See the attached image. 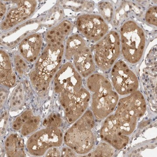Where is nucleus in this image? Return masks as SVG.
I'll list each match as a JSON object with an SVG mask.
<instances>
[{
    "instance_id": "obj_27",
    "label": "nucleus",
    "mask_w": 157,
    "mask_h": 157,
    "mask_svg": "<svg viewBox=\"0 0 157 157\" xmlns=\"http://www.w3.org/2000/svg\"><path fill=\"white\" fill-rule=\"evenodd\" d=\"M25 59L19 55L14 57V62L15 68L17 73L20 75L24 74L29 70L28 65L25 61Z\"/></svg>"
},
{
    "instance_id": "obj_6",
    "label": "nucleus",
    "mask_w": 157,
    "mask_h": 157,
    "mask_svg": "<svg viewBox=\"0 0 157 157\" xmlns=\"http://www.w3.org/2000/svg\"><path fill=\"white\" fill-rule=\"evenodd\" d=\"M111 78L116 90L121 95L132 94L138 88V78L123 61L117 62L113 66Z\"/></svg>"
},
{
    "instance_id": "obj_18",
    "label": "nucleus",
    "mask_w": 157,
    "mask_h": 157,
    "mask_svg": "<svg viewBox=\"0 0 157 157\" xmlns=\"http://www.w3.org/2000/svg\"><path fill=\"white\" fill-rule=\"evenodd\" d=\"M5 147L8 157L26 156L24 140L16 133H11L7 137L5 141Z\"/></svg>"
},
{
    "instance_id": "obj_31",
    "label": "nucleus",
    "mask_w": 157,
    "mask_h": 157,
    "mask_svg": "<svg viewBox=\"0 0 157 157\" xmlns=\"http://www.w3.org/2000/svg\"><path fill=\"white\" fill-rule=\"evenodd\" d=\"M8 92L6 90L2 89L1 90V109H2L7 101Z\"/></svg>"
},
{
    "instance_id": "obj_16",
    "label": "nucleus",
    "mask_w": 157,
    "mask_h": 157,
    "mask_svg": "<svg viewBox=\"0 0 157 157\" xmlns=\"http://www.w3.org/2000/svg\"><path fill=\"white\" fill-rule=\"evenodd\" d=\"M42 39L39 34H34L25 38L19 45L22 56L27 61L33 63L39 56L42 45Z\"/></svg>"
},
{
    "instance_id": "obj_8",
    "label": "nucleus",
    "mask_w": 157,
    "mask_h": 157,
    "mask_svg": "<svg viewBox=\"0 0 157 157\" xmlns=\"http://www.w3.org/2000/svg\"><path fill=\"white\" fill-rule=\"evenodd\" d=\"M64 50V44L60 45L48 44L36 63L35 68L40 73L52 79L60 67Z\"/></svg>"
},
{
    "instance_id": "obj_14",
    "label": "nucleus",
    "mask_w": 157,
    "mask_h": 157,
    "mask_svg": "<svg viewBox=\"0 0 157 157\" xmlns=\"http://www.w3.org/2000/svg\"><path fill=\"white\" fill-rule=\"evenodd\" d=\"M40 122V116L34 114L32 110H27L15 119L12 123V127L15 131L20 130L21 135L26 136L36 132Z\"/></svg>"
},
{
    "instance_id": "obj_7",
    "label": "nucleus",
    "mask_w": 157,
    "mask_h": 157,
    "mask_svg": "<svg viewBox=\"0 0 157 157\" xmlns=\"http://www.w3.org/2000/svg\"><path fill=\"white\" fill-rule=\"evenodd\" d=\"M82 83L81 75L70 62L63 65L54 77V88L58 94L77 90Z\"/></svg>"
},
{
    "instance_id": "obj_29",
    "label": "nucleus",
    "mask_w": 157,
    "mask_h": 157,
    "mask_svg": "<svg viewBox=\"0 0 157 157\" xmlns=\"http://www.w3.org/2000/svg\"><path fill=\"white\" fill-rule=\"evenodd\" d=\"M45 156L48 157H59L61 156L59 150L57 147H52L48 150L45 154Z\"/></svg>"
},
{
    "instance_id": "obj_23",
    "label": "nucleus",
    "mask_w": 157,
    "mask_h": 157,
    "mask_svg": "<svg viewBox=\"0 0 157 157\" xmlns=\"http://www.w3.org/2000/svg\"><path fill=\"white\" fill-rule=\"evenodd\" d=\"M114 147L111 144L106 142L99 144L96 148L88 155L91 157H112L114 154Z\"/></svg>"
},
{
    "instance_id": "obj_19",
    "label": "nucleus",
    "mask_w": 157,
    "mask_h": 157,
    "mask_svg": "<svg viewBox=\"0 0 157 157\" xmlns=\"http://www.w3.org/2000/svg\"><path fill=\"white\" fill-rule=\"evenodd\" d=\"M29 77L31 84L36 91L41 95H45L48 90L51 78L40 73L36 68L31 71Z\"/></svg>"
},
{
    "instance_id": "obj_32",
    "label": "nucleus",
    "mask_w": 157,
    "mask_h": 157,
    "mask_svg": "<svg viewBox=\"0 0 157 157\" xmlns=\"http://www.w3.org/2000/svg\"><path fill=\"white\" fill-rule=\"evenodd\" d=\"M6 5L3 4V3H1V18L2 19V17L5 15L6 12Z\"/></svg>"
},
{
    "instance_id": "obj_30",
    "label": "nucleus",
    "mask_w": 157,
    "mask_h": 157,
    "mask_svg": "<svg viewBox=\"0 0 157 157\" xmlns=\"http://www.w3.org/2000/svg\"><path fill=\"white\" fill-rule=\"evenodd\" d=\"M76 152L68 147H65L63 148L61 152V156L63 157H75Z\"/></svg>"
},
{
    "instance_id": "obj_22",
    "label": "nucleus",
    "mask_w": 157,
    "mask_h": 157,
    "mask_svg": "<svg viewBox=\"0 0 157 157\" xmlns=\"http://www.w3.org/2000/svg\"><path fill=\"white\" fill-rule=\"evenodd\" d=\"M25 101V95L23 86L18 84L12 92L10 99V108L11 110H18L22 108Z\"/></svg>"
},
{
    "instance_id": "obj_12",
    "label": "nucleus",
    "mask_w": 157,
    "mask_h": 157,
    "mask_svg": "<svg viewBox=\"0 0 157 157\" xmlns=\"http://www.w3.org/2000/svg\"><path fill=\"white\" fill-rule=\"evenodd\" d=\"M118 99L117 93L112 90L94 93L92 104L94 116L100 120L107 117L115 109Z\"/></svg>"
},
{
    "instance_id": "obj_17",
    "label": "nucleus",
    "mask_w": 157,
    "mask_h": 157,
    "mask_svg": "<svg viewBox=\"0 0 157 157\" xmlns=\"http://www.w3.org/2000/svg\"><path fill=\"white\" fill-rule=\"evenodd\" d=\"M73 25L70 21L64 20L57 26L48 31L45 35V39L48 44L60 45L63 44L65 38L72 30Z\"/></svg>"
},
{
    "instance_id": "obj_2",
    "label": "nucleus",
    "mask_w": 157,
    "mask_h": 157,
    "mask_svg": "<svg viewBox=\"0 0 157 157\" xmlns=\"http://www.w3.org/2000/svg\"><path fill=\"white\" fill-rule=\"evenodd\" d=\"M122 52L125 59L131 63L139 62L143 56L145 36L143 29L133 21H128L120 30Z\"/></svg>"
},
{
    "instance_id": "obj_4",
    "label": "nucleus",
    "mask_w": 157,
    "mask_h": 157,
    "mask_svg": "<svg viewBox=\"0 0 157 157\" xmlns=\"http://www.w3.org/2000/svg\"><path fill=\"white\" fill-rule=\"evenodd\" d=\"M63 141V133L59 128H45L31 135L27 142V148L32 155L41 156L49 148L60 146Z\"/></svg>"
},
{
    "instance_id": "obj_28",
    "label": "nucleus",
    "mask_w": 157,
    "mask_h": 157,
    "mask_svg": "<svg viewBox=\"0 0 157 157\" xmlns=\"http://www.w3.org/2000/svg\"><path fill=\"white\" fill-rule=\"evenodd\" d=\"M157 7L154 6L150 8L145 14V19L149 24L157 26Z\"/></svg>"
},
{
    "instance_id": "obj_10",
    "label": "nucleus",
    "mask_w": 157,
    "mask_h": 157,
    "mask_svg": "<svg viewBox=\"0 0 157 157\" xmlns=\"http://www.w3.org/2000/svg\"><path fill=\"white\" fill-rule=\"evenodd\" d=\"M146 109V101L143 94L135 91L120 100L115 115L137 118L144 115Z\"/></svg>"
},
{
    "instance_id": "obj_9",
    "label": "nucleus",
    "mask_w": 157,
    "mask_h": 157,
    "mask_svg": "<svg viewBox=\"0 0 157 157\" xmlns=\"http://www.w3.org/2000/svg\"><path fill=\"white\" fill-rule=\"evenodd\" d=\"M76 24L80 33L91 41L101 40L106 36L109 29L104 19L95 14L81 15L77 18Z\"/></svg>"
},
{
    "instance_id": "obj_13",
    "label": "nucleus",
    "mask_w": 157,
    "mask_h": 157,
    "mask_svg": "<svg viewBox=\"0 0 157 157\" xmlns=\"http://www.w3.org/2000/svg\"><path fill=\"white\" fill-rule=\"evenodd\" d=\"M101 137V139L118 150L123 148L129 141V137L120 131L114 115L110 116L103 123Z\"/></svg>"
},
{
    "instance_id": "obj_1",
    "label": "nucleus",
    "mask_w": 157,
    "mask_h": 157,
    "mask_svg": "<svg viewBox=\"0 0 157 157\" xmlns=\"http://www.w3.org/2000/svg\"><path fill=\"white\" fill-rule=\"evenodd\" d=\"M94 126L93 113L87 110L66 132L64 137L66 145L78 154L89 152L95 143L96 136L92 131Z\"/></svg>"
},
{
    "instance_id": "obj_15",
    "label": "nucleus",
    "mask_w": 157,
    "mask_h": 157,
    "mask_svg": "<svg viewBox=\"0 0 157 157\" xmlns=\"http://www.w3.org/2000/svg\"><path fill=\"white\" fill-rule=\"evenodd\" d=\"M75 68L84 78L89 77L96 70V65L91 51L87 46L73 57Z\"/></svg>"
},
{
    "instance_id": "obj_3",
    "label": "nucleus",
    "mask_w": 157,
    "mask_h": 157,
    "mask_svg": "<svg viewBox=\"0 0 157 157\" xmlns=\"http://www.w3.org/2000/svg\"><path fill=\"white\" fill-rule=\"evenodd\" d=\"M120 45L118 34L112 31L94 45L95 61L100 69L107 70L111 67L120 54Z\"/></svg>"
},
{
    "instance_id": "obj_26",
    "label": "nucleus",
    "mask_w": 157,
    "mask_h": 157,
    "mask_svg": "<svg viewBox=\"0 0 157 157\" xmlns=\"http://www.w3.org/2000/svg\"><path fill=\"white\" fill-rule=\"evenodd\" d=\"M99 11L104 19L110 21L113 14V7L109 2H103L99 4Z\"/></svg>"
},
{
    "instance_id": "obj_5",
    "label": "nucleus",
    "mask_w": 157,
    "mask_h": 157,
    "mask_svg": "<svg viewBox=\"0 0 157 157\" xmlns=\"http://www.w3.org/2000/svg\"><path fill=\"white\" fill-rule=\"evenodd\" d=\"M90 98L88 91L82 87L61 94L60 102L69 123H73L83 115L88 107Z\"/></svg>"
},
{
    "instance_id": "obj_11",
    "label": "nucleus",
    "mask_w": 157,
    "mask_h": 157,
    "mask_svg": "<svg viewBox=\"0 0 157 157\" xmlns=\"http://www.w3.org/2000/svg\"><path fill=\"white\" fill-rule=\"evenodd\" d=\"M36 5L35 1H12L8 8L6 18L2 23V28L7 29L27 19L33 13Z\"/></svg>"
},
{
    "instance_id": "obj_21",
    "label": "nucleus",
    "mask_w": 157,
    "mask_h": 157,
    "mask_svg": "<svg viewBox=\"0 0 157 157\" xmlns=\"http://www.w3.org/2000/svg\"><path fill=\"white\" fill-rule=\"evenodd\" d=\"M86 84L88 89L93 93L105 90H112L111 83L107 78L99 74H92L88 77Z\"/></svg>"
},
{
    "instance_id": "obj_25",
    "label": "nucleus",
    "mask_w": 157,
    "mask_h": 157,
    "mask_svg": "<svg viewBox=\"0 0 157 157\" xmlns=\"http://www.w3.org/2000/svg\"><path fill=\"white\" fill-rule=\"evenodd\" d=\"M62 120L58 113H52L43 121V125L45 128H59L61 125Z\"/></svg>"
},
{
    "instance_id": "obj_20",
    "label": "nucleus",
    "mask_w": 157,
    "mask_h": 157,
    "mask_svg": "<svg viewBox=\"0 0 157 157\" xmlns=\"http://www.w3.org/2000/svg\"><path fill=\"white\" fill-rule=\"evenodd\" d=\"M86 41L79 35L75 34L67 40L65 49V57L68 60L73 59L74 56L86 47Z\"/></svg>"
},
{
    "instance_id": "obj_24",
    "label": "nucleus",
    "mask_w": 157,
    "mask_h": 157,
    "mask_svg": "<svg viewBox=\"0 0 157 157\" xmlns=\"http://www.w3.org/2000/svg\"><path fill=\"white\" fill-rule=\"evenodd\" d=\"M16 77L12 67L0 68L1 84L8 87H12L15 84Z\"/></svg>"
}]
</instances>
